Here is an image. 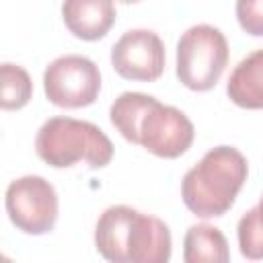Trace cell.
<instances>
[{
  "label": "cell",
  "mask_w": 263,
  "mask_h": 263,
  "mask_svg": "<svg viewBox=\"0 0 263 263\" xmlns=\"http://www.w3.org/2000/svg\"><path fill=\"white\" fill-rule=\"evenodd\" d=\"M109 119L127 142L158 158L183 156L195 138V127L181 109L144 92H121L109 109Z\"/></svg>",
  "instance_id": "6da1fadb"
},
{
  "label": "cell",
  "mask_w": 263,
  "mask_h": 263,
  "mask_svg": "<svg viewBox=\"0 0 263 263\" xmlns=\"http://www.w3.org/2000/svg\"><path fill=\"white\" fill-rule=\"evenodd\" d=\"M95 247L111 263H166L173 240L160 218L132 205H111L97 220Z\"/></svg>",
  "instance_id": "7a4b0ae2"
},
{
  "label": "cell",
  "mask_w": 263,
  "mask_h": 263,
  "mask_svg": "<svg viewBox=\"0 0 263 263\" xmlns=\"http://www.w3.org/2000/svg\"><path fill=\"white\" fill-rule=\"evenodd\" d=\"M249 175L245 154L232 146H216L191 166L181 181V197L197 218H220L236 201Z\"/></svg>",
  "instance_id": "3957f363"
},
{
  "label": "cell",
  "mask_w": 263,
  "mask_h": 263,
  "mask_svg": "<svg viewBox=\"0 0 263 263\" xmlns=\"http://www.w3.org/2000/svg\"><path fill=\"white\" fill-rule=\"evenodd\" d=\"M35 150L53 168H70L78 162H84L88 168H103L111 162L115 148L99 125L60 115L39 127Z\"/></svg>",
  "instance_id": "277c9868"
},
{
  "label": "cell",
  "mask_w": 263,
  "mask_h": 263,
  "mask_svg": "<svg viewBox=\"0 0 263 263\" xmlns=\"http://www.w3.org/2000/svg\"><path fill=\"white\" fill-rule=\"evenodd\" d=\"M228 64V41L218 27L193 25L177 41V78L195 92L212 90Z\"/></svg>",
  "instance_id": "5b68a950"
},
{
  "label": "cell",
  "mask_w": 263,
  "mask_h": 263,
  "mask_svg": "<svg viewBox=\"0 0 263 263\" xmlns=\"http://www.w3.org/2000/svg\"><path fill=\"white\" fill-rule=\"evenodd\" d=\"M43 90L51 105L62 109H82L97 101L101 92L99 66L78 53L55 58L43 72Z\"/></svg>",
  "instance_id": "8992f818"
},
{
  "label": "cell",
  "mask_w": 263,
  "mask_h": 263,
  "mask_svg": "<svg viewBox=\"0 0 263 263\" xmlns=\"http://www.w3.org/2000/svg\"><path fill=\"white\" fill-rule=\"evenodd\" d=\"M4 205L10 222L25 234L41 236L55 226L58 193L55 187L39 175L14 179L6 187Z\"/></svg>",
  "instance_id": "52a82bcc"
},
{
  "label": "cell",
  "mask_w": 263,
  "mask_h": 263,
  "mask_svg": "<svg viewBox=\"0 0 263 263\" xmlns=\"http://www.w3.org/2000/svg\"><path fill=\"white\" fill-rule=\"evenodd\" d=\"M164 64V43L150 29H132L111 47V66L125 80L154 82L162 76Z\"/></svg>",
  "instance_id": "ba28073f"
},
{
  "label": "cell",
  "mask_w": 263,
  "mask_h": 263,
  "mask_svg": "<svg viewBox=\"0 0 263 263\" xmlns=\"http://www.w3.org/2000/svg\"><path fill=\"white\" fill-rule=\"evenodd\" d=\"M115 0H64L62 18L66 29L82 41L103 39L115 23Z\"/></svg>",
  "instance_id": "9c48e42d"
},
{
  "label": "cell",
  "mask_w": 263,
  "mask_h": 263,
  "mask_svg": "<svg viewBox=\"0 0 263 263\" xmlns=\"http://www.w3.org/2000/svg\"><path fill=\"white\" fill-rule=\"evenodd\" d=\"M226 95L240 109H263V49L249 53L234 66L226 82Z\"/></svg>",
  "instance_id": "30bf717a"
},
{
  "label": "cell",
  "mask_w": 263,
  "mask_h": 263,
  "mask_svg": "<svg viewBox=\"0 0 263 263\" xmlns=\"http://www.w3.org/2000/svg\"><path fill=\"white\" fill-rule=\"evenodd\" d=\"M185 263H226L230 259L224 232L212 224H193L183 238Z\"/></svg>",
  "instance_id": "8fae6325"
},
{
  "label": "cell",
  "mask_w": 263,
  "mask_h": 263,
  "mask_svg": "<svg viewBox=\"0 0 263 263\" xmlns=\"http://www.w3.org/2000/svg\"><path fill=\"white\" fill-rule=\"evenodd\" d=\"M33 97V80L29 72L18 66L4 62L0 66V107L4 111L23 109Z\"/></svg>",
  "instance_id": "7c38bea8"
},
{
  "label": "cell",
  "mask_w": 263,
  "mask_h": 263,
  "mask_svg": "<svg viewBox=\"0 0 263 263\" xmlns=\"http://www.w3.org/2000/svg\"><path fill=\"white\" fill-rule=\"evenodd\" d=\"M236 236H238V247L242 257L251 261L263 259V224L259 222L253 208L245 212L242 218L238 220Z\"/></svg>",
  "instance_id": "4fadbf2b"
},
{
  "label": "cell",
  "mask_w": 263,
  "mask_h": 263,
  "mask_svg": "<svg viewBox=\"0 0 263 263\" xmlns=\"http://www.w3.org/2000/svg\"><path fill=\"white\" fill-rule=\"evenodd\" d=\"M236 18L251 37H263V0H236Z\"/></svg>",
  "instance_id": "5bb4252c"
},
{
  "label": "cell",
  "mask_w": 263,
  "mask_h": 263,
  "mask_svg": "<svg viewBox=\"0 0 263 263\" xmlns=\"http://www.w3.org/2000/svg\"><path fill=\"white\" fill-rule=\"evenodd\" d=\"M255 210V214H257V218H259V222L263 224V195H261V199H259V203L253 208Z\"/></svg>",
  "instance_id": "9a60e30c"
},
{
  "label": "cell",
  "mask_w": 263,
  "mask_h": 263,
  "mask_svg": "<svg viewBox=\"0 0 263 263\" xmlns=\"http://www.w3.org/2000/svg\"><path fill=\"white\" fill-rule=\"evenodd\" d=\"M115 2H121V4H136V2H140V0H115Z\"/></svg>",
  "instance_id": "2e32d148"
}]
</instances>
